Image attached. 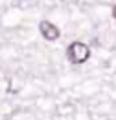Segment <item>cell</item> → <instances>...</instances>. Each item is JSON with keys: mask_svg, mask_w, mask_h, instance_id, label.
<instances>
[{"mask_svg": "<svg viewBox=\"0 0 116 120\" xmlns=\"http://www.w3.org/2000/svg\"><path fill=\"white\" fill-rule=\"evenodd\" d=\"M91 56V49L83 42H72L67 47V58L71 64H83Z\"/></svg>", "mask_w": 116, "mask_h": 120, "instance_id": "1", "label": "cell"}, {"mask_svg": "<svg viewBox=\"0 0 116 120\" xmlns=\"http://www.w3.org/2000/svg\"><path fill=\"white\" fill-rule=\"evenodd\" d=\"M40 33H42V37L45 38V40H51V42L60 37V29H58L54 24L47 22V20H42V22H40Z\"/></svg>", "mask_w": 116, "mask_h": 120, "instance_id": "2", "label": "cell"}, {"mask_svg": "<svg viewBox=\"0 0 116 120\" xmlns=\"http://www.w3.org/2000/svg\"><path fill=\"white\" fill-rule=\"evenodd\" d=\"M112 16H114V18H116V6H114V8H112Z\"/></svg>", "mask_w": 116, "mask_h": 120, "instance_id": "3", "label": "cell"}]
</instances>
